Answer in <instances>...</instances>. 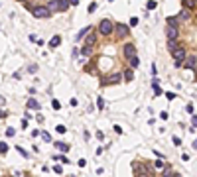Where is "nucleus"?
<instances>
[{"label": "nucleus", "mask_w": 197, "mask_h": 177, "mask_svg": "<svg viewBox=\"0 0 197 177\" xmlns=\"http://www.w3.org/2000/svg\"><path fill=\"white\" fill-rule=\"evenodd\" d=\"M98 34L101 35H112L114 34V22H110L108 18H104V20H101L98 22Z\"/></svg>", "instance_id": "f257e3e1"}, {"label": "nucleus", "mask_w": 197, "mask_h": 177, "mask_svg": "<svg viewBox=\"0 0 197 177\" xmlns=\"http://www.w3.org/2000/svg\"><path fill=\"white\" fill-rule=\"evenodd\" d=\"M171 55H174V65L175 67H181L183 61H185V57H187V51H185L183 47H177V49L171 51Z\"/></svg>", "instance_id": "f03ea898"}, {"label": "nucleus", "mask_w": 197, "mask_h": 177, "mask_svg": "<svg viewBox=\"0 0 197 177\" xmlns=\"http://www.w3.org/2000/svg\"><path fill=\"white\" fill-rule=\"evenodd\" d=\"M120 81H122L120 73H110V75H107V77L101 79V85H103V87H108V85H118Z\"/></svg>", "instance_id": "7ed1b4c3"}, {"label": "nucleus", "mask_w": 197, "mask_h": 177, "mask_svg": "<svg viewBox=\"0 0 197 177\" xmlns=\"http://www.w3.org/2000/svg\"><path fill=\"white\" fill-rule=\"evenodd\" d=\"M130 28L126 24H114V35H116V40H124L126 35H128Z\"/></svg>", "instance_id": "20e7f679"}, {"label": "nucleus", "mask_w": 197, "mask_h": 177, "mask_svg": "<svg viewBox=\"0 0 197 177\" xmlns=\"http://www.w3.org/2000/svg\"><path fill=\"white\" fill-rule=\"evenodd\" d=\"M122 55L126 57V61H128V59H132V57L136 55V45H134V43H126L124 47H122Z\"/></svg>", "instance_id": "39448f33"}, {"label": "nucleus", "mask_w": 197, "mask_h": 177, "mask_svg": "<svg viewBox=\"0 0 197 177\" xmlns=\"http://www.w3.org/2000/svg\"><path fill=\"white\" fill-rule=\"evenodd\" d=\"M32 14L36 18H47V16H51V12L47 10V6H36V8L32 10Z\"/></svg>", "instance_id": "423d86ee"}, {"label": "nucleus", "mask_w": 197, "mask_h": 177, "mask_svg": "<svg viewBox=\"0 0 197 177\" xmlns=\"http://www.w3.org/2000/svg\"><path fill=\"white\" fill-rule=\"evenodd\" d=\"M183 67H185V69H195V67H197V57H195V55H189V57H185Z\"/></svg>", "instance_id": "0eeeda50"}, {"label": "nucleus", "mask_w": 197, "mask_h": 177, "mask_svg": "<svg viewBox=\"0 0 197 177\" xmlns=\"http://www.w3.org/2000/svg\"><path fill=\"white\" fill-rule=\"evenodd\" d=\"M97 40H98V35L95 34L93 30H91L89 35H87V43H85V45H91V47H95V45H97Z\"/></svg>", "instance_id": "6e6552de"}, {"label": "nucleus", "mask_w": 197, "mask_h": 177, "mask_svg": "<svg viewBox=\"0 0 197 177\" xmlns=\"http://www.w3.org/2000/svg\"><path fill=\"white\" fill-rule=\"evenodd\" d=\"M132 79H134V69H124V73H122V81L130 83Z\"/></svg>", "instance_id": "1a4fd4ad"}, {"label": "nucleus", "mask_w": 197, "mask_h": 177, "mask_svg": "<svg viewBox=\"0 0 197 177\" xmlns=\"http://www.w3.org/2000/svg\"><path fill=\"white\" fill-rule=\"evenodd\" d=\"M189 16H191V14H189V10H181V12H179L175 18H177V22H187Z\"/></svg>", "instance_id": "9d476101"}, {"label": "nucleus", "mask_w": 197, "mask_h": 177, "mask_svg": "<svg viewBox=\"0 0 197 177\" xmlns=\"http://www.w3.org/2000/svg\"><path fill=\"white\" fill-rule=\"evenodd\" d=\"M168 40H177V35H179V30L177 28H168Z\"/></svg>", "instance_id": "9b49d317"}, {"label": "nucleus", "mask_w": 197, "mask_h": 177, "mask_svg": "<svg viewBox=\"0 0 197 177\" xmlns=\"http://www.w3.org/2000/svg\"><path fill=\"white\" fill-rule=\"evenodd\" d=\"M55 2H57L59 12H67V8H69V0H55Z\"/></svg>", "instance_id": "f8f14e48"}, {"label": "nucleus", "mask_w": 197, "mask_h": 177, "mask_svg": "<svg viewBox=\"0 0 197 177\" xmlns=\"http://www.w3.org/2000/svg\"><path fill=\"white\" fill-rule=\"evenodd\" d=\"M59 43H61V37H59V35H53V37H51V40H49V47L51 49H55V47H59Z\"/></svg>", "instance_id": "ddd939ff"}, {"label": "nucleus", "mask_w": 197, "mask_h": 177, "mask_svg": "<svg viewBox=\"0 0 197 177\" xmlns=\"http://www.w3.org/2000/svg\"><path fill=\"white\" fill-rule=\"evenodd\" d=\"M174 167L171 165H164V171H162V177H174Z\"/></svg>", "instance_id": "4468645a"}, {"label": "nucleus", "mask_w": 197, "mask_h": 177, "mask_svg": "<svg viewBox=\"0 0 197 177\" xmlns=\"http://www.w3.org/2000/svg\"><path fill=\"white\" fill-rule=\"evenodd\" d=\"M26 106H28V108H32V110H40V102H38L36 98H30Z\"/></svg>", "instance_id": "2eb2a0df"}, {"label": "nucleus", "mask_w": 197, "mask_h": 177, "mask_svg": "<svg viewBox=\"0 0 197 177\" xmlns=\"http://www.w3.org/2000/svg\"><path fill=\"white\" fill-rule=\"evenodd\" d=\"M181 4H183V10H191V8H195V0H181Z\"/></svg>", "instance_id": "dca6fc26"}, {"label": "nucleus", "mask_w": 197, "mask_h": 177, "mask_svg": "<svg viewBox=\"0 0 197 177\" xmlns=\"http://www.w3.org/2000/svg\"><path fill=\"white\" fill-rule=\"evenodd\" d=\"M93 53H95V47H91V45H85V47L81 49V55H85V57H89Z\"/></svg>", "instance_id": "f3484780"}, {"label": "nucleus", "mask_w": 197, "mask_h": 177, "mask_svg": "<svg viewBox=\"0 0 197 177\" xmlns=\"http://www.w3.org/2000/svg\"><path fill=\"white\" fill-rule=\"evenodd\" d=\"M128 65H130V69H136V67L140 65V59H138V55H134L132 59H128Z\"/></svg>", "instance_id": "a211bd4d"}, {"label": "nucleus", "mask_w": 197, "mask_h": 177, "mask_svg": "<svg viewBox=\"0 0 197 177\" xmlns=\"http://www.w3.org/2000/svg\"><path fill=\"white\" fill-rule=\"evenodd\" d=\"M177 47H181V45L177 43V40H168V49H170V51H174V49H177Z\"/></svg>", "instance_id": "6ab92c4d"}, {"label": "nucleus", "mask_w": 197, "mask_h": 177, "mask_svg": "<svg viewBox=\"0 0 197 177\" xmlns=\"http://www.w3.org/2000/svg\"><path fill=\"white\" fill-rule=\"evenodd\" d=\"M91 30H93V28H91V26H87V28H85V30H81V31H79V34H77V41H79V40H83V37H85V35H87V34H89V31H91Z\"/></svg>", "instance_id": "aec40b11"}, {"label": "nucleus", "mask_w": 197, "mask_h": 177, "mask_svg": "<svg viewBox=\"0 0 197 177\" xmlns=\"http://www.w3.org/2000/svg\"><path fill=\"white\" fill-rule=\"evenodd\" d=\"M47 10H49V12H59V8H57V2H55V0H49Z\"/></svg>", "instance_id": "412c9836"}, {"label": "nucleus", "mask_w": 197, "mask_h": 177, "mask_svg": "<svg viewBox=\"0 0 197 177\" xmlns=\"http://www.w3.org/2000/svg\"><path fill=\"white\" fill-rule=\"evenodd\" d=\"M55 148H57V150H61L63 154H65V151H69V146H67V144H63V142H55Z\"/></svg>", "instance_id": "4be33fe9"}, {"label": "nucleus", "mask_w": 197, "mask_h": 177, "mask_svg": "<svg viewBox=\"0 0 197 177\" xmlns=\"http://www.w3.org/2000/svg\"><path fill=\"white\" fill-rule=\"evenodd\" d=\"M177 18H174V16H170L168 18V28H177Z\"/></svg>", "instance_id": "5701e85b"}, {"label": "nucleus", "mask_w": 197, "mask_h": 177, "mask_svg": "<svg viewBox=\"0 0 197 177\" xmlns=\"http://www.w3.org/2000/svg\"><path fill=\"white\" fill-rule=\"evenodd\" d=\"M40 136L44 138V142H51V134L45 132V130H44V132H40Z\"/></svg>", "instance_id": "b1692460"}, {"label": "nucleus", "mask_w": 197, "mask_h": 177, "mask_svg": "<svg viewBox=\"0 0 197 177\" xmlns=\"http://www.w3.org/2000/svg\"><path fill=\"white\" fill-rule=\"evenodd\" d=\"M158 6V2L156 0H148V4H146V10H154Z\"/></svg>", "instance_id": "393cba45"}, {"label": "nucleus", "mask_w": 197, "mask_h": 177, "mask_svg": "<svg viewBox=\"0 0 197 177\" xmlns=\"http://www.w3.org/2000/svg\"><path fill=\"white\" fill-rule=\"evenodd\" d=\"M0 154H8V144L6 142H0Z\"/></svg>", "instance_id": "a878e982"}, {"label": "nucleus", "mask_w": 197, "mask_h": 177, "mask_svg": "<svg viewBox=\"0 0 197 177\" xmlns=\"http://www.w3.org/2000/svg\"><path fill=\"white\" fill-rule=\"evenodd\" d=\"M51 106H53V110H61V102H59V100H55V98L51 100Z\"/></svg>", "instance_id": "bb28decb"}, {"label": "nucleus", "mask_w": 197, "mask_h": 177, "mask_svg": "<svg viewBox=\"0 0 197 177\" xmlns=\"http://www.w3.org/2000/svg\"><path fill=\"white\" fill-rule=\"evenodd\" d=\"M164 165H166V163H164L162 159H156V163H154V167H156V169H164Z\"/></svg>", "instance_id": "cd10ccee"}, {"label": "nucleus", "mask_w": 197, "mask_h": 177, "mask_svg": "<svg viewBox=\"0 0 197 177\" xmlns=\"http://www.w3.org/2000/svg\"><path fill=\"white\" fill-rule=\"evenodd\" d=\"M16 151H18V154H22L24 157H30V155H28V151L24 150V148H20V146H16Z\"/></svg>", "instance_id": "c85d7f7f"}, {"label": "nucleus", "mask_w": 197, "mask_h": 177, "mask_svg": "<svg viewBox=\"0 0 197 177\" xmlns=\"http://www.w3.org/2000/svg\"><path fill=\"white\" fill-rule=\"evenodd\" d=\"M6 136H8V138H14V136H16V130H14V128H6Z\"/></svg>", "instance_id": "c756f323"}, {"label": "nucleus", "mask_w": 197, "mask_h": 177, "mask_svg": "<svg viewBox=\"0 0 197 177\" xmlns=\"http://www.w3.org/2000/svg\"><path fill=\"white\" fill-rule=\"evenodd\" d=\"M55 159H57V161H63V163H69V159L65 157V155H53Z\"/></svg>", "instance_id": "7c9ffc66"}, {"label": "nucleus", "mask_w": 197, "mask_h": 177, "mask_svg": "<svg viewBox=\"0 0 197 177\" xmlns=\"http://www.w3.org/2000/svg\"><path fill=\"white\" fill-rule=\"evenodd\" d=\"M97 106L101 108V110H103V108H104V98H101V97H98V98H97Z\"/></svg>", "instance_id": "2f4dec72"}, {"label": "nucleus", "mask_w": 197, "mask_h": 177, "mask_svg": "<svg viewBox=\"0 0 197 177\" xmlns=\"http://www.w3.org/2000/svg\"><path fill=\"white\" fill-rule=\"evenodd\" d=\"M87 10H89V14H93L95 10H97V2H91V4H89V8H87Z\"/></svg>", "instance_id": "473e14b6"}, {"label": "nucleus", "mask_w": 197, "mask_h": 177, "mask_svg": "<svg viewBox=\"0 0 197 177\" xmlns=\"http://www.w3.org/2000/svg\"><path fill=\"white\" fill-rule=\"evenodd\" d=\"M134 26H138V18H130V28H134Z\"/></svg>", "instance_id": "72a5a7b5"}, {"label": "nucleus", "mask_w": 197, "mask_h": 177, "mask_svg": "<svg viewBox=\"0 0 197 177\" xmlns=\"http://www.w3.org/2000/svg\"><path fill=\"white\" fill-rule=\"evenodd\" d=\"M55 130H57L59 134H65V130H67V128H65V126H61V124H57V128H55Z\"/></svg>", "instance_id": "f704fd0d"}, {"label": "nucleus", "mask_w": 197, "mask_h": 177, "mask_svg": "<svg viewBox=\"0 0 197 177\" xmlns=\"http://www.w3.org/2000/svg\"><path fill=\"white\" fill-rule=\"evenodd\" d=\"M53 171H55V173H59V175H61V173H63V167H61V165H55V167H53Z\"/></svg>", "instance_id": "c9c22d12"}, {"label": "nucleus", "mask_w": 197, "mask_h": 177, "mask_svg": "<svg viewBox=\"0 0 197 177\" xmlns=\"http://www.w3.org/2000/svg\"><path fill=\"white\" fill-rule=\"evenodd\" d=\"M174 146H181V140H179V138H175V136H174Z\"/></svg>", "instance_id": "e433bc0d"}, {"label": "nucleus", "mask_w": 197, "mask_h": 177, "mask_svg": "<svg viewBox=\"0 0 197 177\" xmlns=\"http://www.w3.org/2000/svg\"><path fill=\"white\" fill-rule=\"evenodd\" d=\"M166 97L170 98V100H174V98H175V93H166Z\"/></svg>", "instance_id": "4c0bfd02"}, {"label": "nucleus", "mask_w": 197, "mask_h": 177, "mask_svg": "<svg viewBox=\"0 0 197 177\" xmlns=\"http://www.w3.org/2000/svg\"><path fill=\"white\" fill-rule=\"evenodd\" d=\"M28 126H30V122H28V120L24 118V120H22V128H28Z\"/></svg>", "instance_id": "58836bf2"}, {"label": "nucleus", "mask_w": 197, "mask_h": 177, "mask_svg": "<svg viewBox=\"0 0 197 177\" xmlns=\"http://www.w3.org/2000/svg\"><path fill=\"white\" fill-rule=\"evenodd\" d=\"M185 110H187V112H193V104H191V102H189V104L185 106Z\"/></svg>", "instance_id": "ea45409f"}, {"label": "nucleus", "mask_w": 197, "mask_h": 177, "mask_svg": "<svg viewBox=\"0 0 197 177\" xmlns=\"http://www.w3.org/2000/svg\"><path fill=\"white\" fill-rule=\"evenodd\" d=\"M191 124H193V128H197V116H193V118H191Z\"/></svg>", "instance_id": "a19ab883"}, {"label": "nucleus", "mask_w": 197, "mask_h": 177, "mask_svg": "<svg viewBox=\"0 0 197 177\" xmlns=\"http://www.w3.org/2000/svg\"><path fill=\"white\" fill-rule=\"evenodd\" d=\"M79 4V0H69V6H77Z\"/></svg>", "instance_id": "79ce46f5"}, {"label": "nucleus", "mask_w": 197, "mask_h": 177, "mask_svg": "<svg viewBox=\"0 0 197 177\" xmlns=\"http://www.w3.org/2000/svg\"><path fill=\"white\" fill-rule=\"evenodd\" d=\"M6 116H8V112H6V110H0V118H6Z\"/></svg>", "instance_id": "37998d69"}, {"label": "nucleus", "mask_w": 197, "mask_h": 177, "mask_svg": "<svg viewBox=\"0 0 197 177\" xmlns=\"http://www.w3.org/2000/svg\"><path fill=\"white\" fill-rule=\"evenodd\" d=\"M138 177H154V175H150V173H138Z\"/></svg>", "instance_id": "c03bdc74"}, {"label": "nucleus", "mask_w": 197, "mask_h": 177, "mask_svg": "<svg viewBox=\"0 0 197 177\" xmlns=\"http://www.w3.org/2000/svg\"><path fill=\"white\" fill-rule=\"evenodd\" d=\"M174 177H183V175H181V173H174Z\"/></svg>", "instance_id": "a18cd8bd"}, {"label": "nucleus", "mask_w": 197, "mask_h": 177, "mask_svg": "<svg viewBox=\"0 0 197 177\" xmlns=\"http://www.w3.org/2000/svg\"><path fill=\"white\" fill-rule=\"evenodd\" d=\"M24 177H32V175H30V173H26V175H24Z\"/></svg>", "instance_id": "49530a36"}, {"label": "nucleus", "mask_w": 197, "mask_h": 177, "mask_svg": "<svg viewBox=\"0 0 197 177\" xmlns=\"http://www.w3.org/2000/svg\"><path fill=\"white\" fill-rule=\"evenodd\" d=\"M195 71H197V67H195ZM195 81H197V73H195Z\"/></svg>", "instance_id": "de8ad7c7"}, {"label": "nucleus", "mask_w": 197, "mask_h": 177, "mask_svg": "<svg viewBox=\"0 0 197 177\" xmlns=\"http://www.w3.org/2000/svg\"><path fill=\"white\" fill-rule=\"evenodd\" d=\"M18 2H26V0H18Z\"/></svg>", "instance_id": "09e8293b"}, {"label": "nucleus", "mask_w": 197, "mask_h": 177, "mask_svg": "<svg viewBox=\"0 0 197 177\" xmlns=\"http://www.w3.org/2000/svg\"><path fill=\"white\" fill-rule=\"evenodd\" d=\"M195 2H197V0H195Z\"/></svg>", "instance_id": "8fccbe9b"}, {"label": "nucleus", "mask_w": 197, "mask_h": 177, "mask_svg": "<svg viewBox=\"0 0 197 177\" xmlns=\"http://www.w3.org/2000/svg\"><path fill=\"white\" fill-rule=\"evenodd\" d=\"M10 177H12V175H10Z\"/></svg>", "instance_id": "3c124183"}]
</instances>
